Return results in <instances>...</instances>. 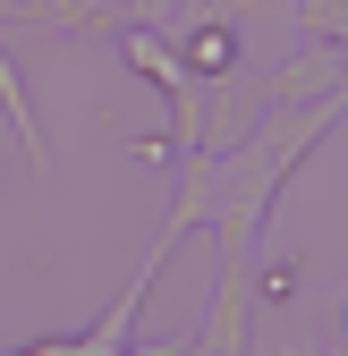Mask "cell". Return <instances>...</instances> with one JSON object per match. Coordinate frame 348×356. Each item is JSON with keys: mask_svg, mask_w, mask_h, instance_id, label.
I'll use <instances>...</instances> for the list:
<instances>
[{"mask_svg": "<svg viewBox=\"0 0 348 356\" xmlns=\"http://www.w3.org/2000/svg\"><path fill=\"white\" fill-rule=\"evenodd\" d=\"M196 68H230V34H196Z\"/></svg>", "mask_w": 348, "mask_h": 356, "instance_id": "1", "label": "cell"}]
</instances>
